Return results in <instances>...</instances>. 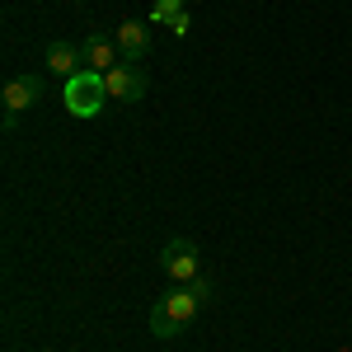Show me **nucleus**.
Returning a JSON list of instances; mask_svg holds the SVG:
<instances>
[{"mask_svg":"<svg viewBox=\"0 0 352 352\" xmlns=\"http://www.w3.org/2000/svg\"><path fill=\"white\" fill-rule=\"evenodd\" d=\"M212 292H217V287H212L207 277H197V282H184V287H169V292L155 300V310H164V315H169L179 329H188L192 320H197V310L207 305V296H212Z\"/></svg>","mask_w":352,"mask_h":352,"instance_id":"obj_1","label":"nucleus"},{"mask_svg":"<svg viewBox=\"0 0 352 352\" xmlns=\"http://www.w3.org/2000/svg\"><path fill=\"white\" fill-rule=\"evenodd\" d=\"M160 268L174 287H184V282H197V277H202V254H197V244H192L188 235H174V240H164V249H160Z\"/></svg>","mask_w":352,"mask_h":352,"instance_id":"obj_2","label":"nucleus"},{"mask_svg":"<svg viewBox=\"0 0 352 352\" xmlns=\"http://www.w3.org/2000/svg\"><path fill=\"white\" fill-rule=\"evenodd\" d=\"M146 71L136 66V61H122V66H113V71H104V89H109V99H118V104H141L146 99Z\"/></svg>","mask_w":352,"mask_h":352,"instance_id":"obj_3","label":"nucleus"},{"mask_svg":"<svg viewBox=\"0 0 352 352\" xmlns=\"http://www.w3.org/2000/svg\"><path fill=\"white\" fill-rule=\"evenodd\" d=\"M43 66H47L52 76H61V80H76L80 71H89V66H85V47L80 43H66V38H52V43L43 47Z\"/></svg>","mask_w":352,"mask_h":352,"instance_id":"obj_4","label":"nucleus"},{"mask_svg":"<svg viewBox=\"0 0 352 352\" xmlns=\"http://www.w3.org/2000/svg\"><path fill=\"white\" fill-rule=\"evenodd\" d=\"M43 99V80L38 76H10L5 80V89H0V104H5V113H28L33 104Z\"/></svg>","mask_w":352,"mask_h":352,"instance_id":"obj_5","label":"nucleus"},{"mask_svg":"<svg viewBox=\"0 0 352 352\" xmlns=\"http://www.w3.org/2000/svg\"><path fill=\"white\" fill-rule=\"evenodd\" d=\"M80 47H85V66L99 71V76L113 71V66H122V47H118V38H109V33H89Z\"/></svg>","mask_w":352,"mask_h":352,"instance_id":"obj_6","label":"nucleus"},{"mask_svg":"<svg viewBox=\"0 0 352 352\" xmlns=\"http://www.w3.org/2000/svg\"><path fill=\"white\" fill-rule=\"evenodd\" d=\"M113 38H118V47H122V61H136V66H141V56L151 52V28L141 24V19L118 24V28H113Z\"/></svg>","mask_w":352,"mask_h":352,"instance_id":"obj_7","label":"nucleus"},{"mask_svg":"<svg viewBox=\"0 0 352 352\" xmlns=\"http://www.w3.org/2000/svg\"><path fill=\"white\" fill-rule=\"evenodd\" d=\"M66 89H71V104H76V113H80V118H89V113L99 109V104H94V94H109L99 71H80L76 80H66Z\"/></svg>","mask_w":352,"mask_h":352,"instance_id":"obj_8","label":"nucleus"},{"mask_svg":"<svg viewBox=\"0 0 352 352\" xmlns=\"http://www.w3.org/2000/svg\"><path fill=\"white\" fill-rule=\"evenodd\" d=\"M151 333H155V338H179L184 329L174 324V320H169L164 310H151Z\"/></svg>","mask_w":352,"mask_h":352,"instance_id":"obj_9","label":"nucleus"},{"mask_svg":"<svg viewBox=\"0 0 352 352\" xmlns=\"http://www.w3.org/2000/svg\"><path fill=\"white\" fill-rule=\"evenodd\" d=\"M174 14H184V0H155V10H151L155 24H169Z\"/></svg>","mask_w":352,"mask_h":352,"instance_id":"obj_10","label":"nucleus"},{"mask_svg":"<svg viewBox=\"0 0 352 352\" xmlns=\"http://www.w3.org/2000/svg\"><path fill=\"white\" fill-rule=\"evenodd\" d=\"M169 33H174V38H188V10H184V14H174V19H169Z\"/></svg>","mask_w":352,"mask_h":352,"instance_id":"obj_11","label":"nucleus"},{"mask_svg":"<svg viewBox=\"0 0 352 352\" xmlns=\"http://www.w3.org/2000/svg\"><path fill=\"white\" fill-rule=\"evenodd\" d=\"M71 5H85V0H71Z\"/></svg>","mask_w":352,"mask_h":352,"instance_id":"obj_12","label":"nucleus"},{"mask_svg":"<svg viewBox=\"0 0 352 352\" xmlns=\"http://www.w3.org/2000/svg\"><path fill=\"white\" fill-rule=\"evenodd\" d=\"M338 352H352V348H338Z\"/></svg>","mask_w":352,"mask_h":352,"instance_id":"obj_13","label":"nucleus"}]
</instances>
